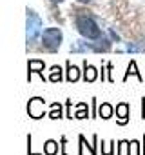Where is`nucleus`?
Listing matches in <instances>:
<instances>
[{
  "label": "nucleus",
  "instance_id": "nucleus-17",
  "mask_svg": "<svg viewBox=\"0 0 145 155\" xmlns=\"http://www.w3.org/2000/svg\"><path fill=\"white\" fill-rule=\"evenodd\" d=\"M116 153V142L114 140H102V155H114Z\"/></svg>",
  "mask_w": 145,
  "mask_h": 155
},
{
  "label": "nucleus",
  "instance_id": "nucleus-19",
  "mask_svg": "<svg viewBox=\"0 0 145 155\" xmlns=\"http://www.w3.org/2000/svg\"><path fill=\"white\" fill-rule=\"evenodd\" d=\"M27 155H44V151H35L33 150V135H27Z\"/></svg>",
  "mask_w": 145,
  "mask_h": 155
},
{
  "label": "nucleus",
  "instance_id": "nucleus-9",
  "mask_svg": "<svg viewBox=\"0 0 145 155\" xmlns=\"http://www.w3.org/2000/svg\"><path fill=\"white\" fill-rule=\"evenodd\" d=\"M82 79L84 82H94L100 79V69L93 64H89L87 60H84V68H82Z\"/></svg>",
  "mask_w": 145,
  "mask_h": 155
},
{
  "label": "nucleus",
  "instance_id": "nucleus-10",
  "mask_svg": "<svg viewBox=\"0 0 145 155\" xmlns=\"http://www.w3.org/2000/svg\"><path fill=\"white\" fill-rule=\"evenodd\" d=\"M82 79V71L78 66H75L71 60H65V81L67 82H78Z\"/></svg>",
  "mask_w": 145,
  "mask_h": 155
},
{
  "label": "nucleus",
  "instance_id": "nucleus-1",
  "mask_svg": "<svg viewBox=\"0 0 145 155\" xmlns=\"http://www.w3.org/2000/svg\"><path fill=\"white\" fill-rule=\"evenodd\" d=\"M75 28L80 33V37L85 40H98L103 35L102 28L98 26V22L91 15V11H78L75 15Z\"/></svg>",
  "mask_w": 145,
  "mask_h": 155
},
{
  "label": "nucleus",
  "instance_id": "nucleus-20",
  "mask_svg": "<svg viewBox=\"0 0 145 155\" xmlns=\"http://www.w3.org/2000/svg\"><path fill=\"white\" fill-rule=\"evenodd\" d=\"M65 117H67V119H72V117H75V115H72V101H71V99L65 101Z\"/></svg>",
  "mask_w": 145,
  "mask_h": 155
},
{
  "label": "nucleus",
  "instance_id": "nucleus-7",
  "mask_svg": "<svg viewBox=\"0 0 145 155\" xmlns=\"http://www.w3.org/2000/svg\"><path fill=\"white\" fill-rule=\"evenodd\" d=\"M44 69H45V62L40 60V58H31L27 62V82H31V77L33 73L40 75V79L45 81V77H44Z\"/></svg>",
  "mask_w": 145,
  "mask_h": 155
},
{
  "label": "nucleus",
  "instance_id": "nucleus-6",
  "mask_svg": "<svg viewBox=\"0 0 145 155\" xmlns=\"http://www.w3.org/2000/svg\"><path fill=\"white\" fill-rule=\"evenodd\" d=\"M111 46H113V38L105 37V33L98 40H89V48L94 53H107V51H111Z\"/></svg>",
  "mask_w": 145,
  "mask_h": 155
},
{
  "label": "nucleus",
  "instance_id": "nucleus-11",
  "mask_svg": "<svg viewBox=\"0 0 145 155\" xmlns=\"http://www.w3.org/2000/svg\"><path fill=\"white\" fill-rule=\"evenodd\" d=\"M131 75H132V77H136L140 82H145V77L138 71V64H136V60H131V62L127 64V71H125V75H123V79H122V81H123V82H127Z\"/></svg>",
  "mask_w": 145,
  "mask_h": 155
},
{
  "label": "nucleus",
  "instance_id": "nucleus-21",
  "mask_svg": "<svg viewBox=\"0 0 145 155\" xmlns=\"http://www.w3.org/2000/svg\"><path fill=\"white\" fill-rule=\"evenodd\" d=\"M98 117V102H96V99L93 97L91 99V119H96Z\"/></svg>",
  "mask_w": 145,
  "mask_h": 155
},
{
  "label": "nucleus",
  "instance_id": "nucleus-22",
  "mask_svg": "<svg viewBox=\"0 0 145 155\" xmlns=\"http://www.w3.org/2000/svg\"><path fill=\"white\" fill-rule=\"evenodd\" d=\"M60 155H67V137H60Z\"/></svg>",
  "mask_w": 145,
  "mask_h": 155
},
{
  "label": "nucleus",
  "instance_id": "nucleus-15",
  "mask_svg": "<svg viewBox=\"0 0 145 155\" xmlns=\"http://www.w3.org/2000/svg\"><path fill=\"white\" fill-rule=\"evenodd\" d=\"M91 117V110L85 102H78L76 104V111H75V119L78 120H84V119H89Z\"/></svg>",
  "mask_w": 145,
  "mask_h": 155
},
{
  "label": "nucleus",
  "instance_id": "nucleus-18",
  "mask_svg": "<svg viewBox=\"0 0 145 155\" xmlns=\"http://www.w3.org/2000/svg\"><path fill=\"white\" fill-rule=\"evenodd\" d=\"M122 51H127V53H136V51H145V42H129L125 46V49Z\"/></svg>",
  "mask_w": 145,
  "mask_h": 155
},
{
  "label": "nucleus",
  "instance_id": "nucleus-13",
  "mask_svg": "<svg viewBox=\"0 0 145 155\" xmlns=\"http://www.w3.org/2000/svg\"><path fill=\"white\" fill-rule=\"evenodd\" d=\"M114 115V106L111 102H102L98 106V117L103 119V120H109L111 117Z\"/></svg>",
  "mask_w": 145,
  "mask_h": 155
},
{
  "label": "nucleus",
  "instance_id": "nucleus-25",
  "mask_svg": "<svg viewBox=\"0 0 145 155\" xmlns=\"http://www.w3.org/2000/svg\"><path fill=\"white\" fill-rule=\"evenodd\" d=\"M141 155H145V135H143V142H141Z\"/></svg>",
  "mask_w": 145,
  "mask_h": 155
},
{
  "label": "nucleus",
  "instance_id": "nucleus-3",
  "mask_svg": "<svg viewBox=\"0 0 145 155\" xmlns=\"http://www.w3.org/2000/svg\"><path fill=\"white\" fill-rule=\"evenodd\" d=\"M63 42V33L60 28H45L40 37V46L47 53H56Z\"/></svg>",
  "mask_w": 145,
  "mask_h": 155
},
{
  "label": "nucleus",
  "instance_id": "nucleus-26",
  "mask_svg": "<svg viewBox=\"0 0 145 155\" xmlns=\"http://www.w3.org/2000/svg\"><path fill=\"white\" fill-rule=\"evenodd\" d=\"M51 4H62V2H65V0H49Z\"/></svg>",
  "mask_w": 145,
  "mask_h": 155
},
{
  "label": "nucleus",
  "instance_id": "nucleus-24",
  "mask_svg": "<svg viewBox=\"0 0 145 155\" xmlns=\"http://www.w3.org/2000/svg\"><path fill=\"white\" fill-rule=\"evenodd\" d=\"M107 31H109V37H111V38H113V42H114V40H116V42H120V37H118V35H116V33H114V31H113V29H111V28H109V29H107Z\"/></svg>",
  "mask_w": 145,
  "mask_h": 155
},
{
  "label": "nucleus",
  "instance_id": "nucleus-8",
  "mask_svg": "<svg viewBox=\"0 0 145 155\" xmlns=\"http://www.w3.org/2000/svg\"><path fill=\"white\" fill-rule=\"evenodd\" d=\"M114 111H116V122L120 126H125L129 122V119H131V106L127 102H118Z\"/></svg>",
  "mask_w": 145,
  "mask_h": 155
},
{
  "label": "nucleus",
  "instance_id": "nucleus-2",
  "mask_svg": "<svg viewBox=\"0 0 145 155\" xmlns=\"http://www.w3.org/2000/svg\"><path fill=\"white\" fill-rule=\"evenodd\" d=\"M42 18L38 17V13L31 8L26 9V42H27V49L35 46V42L42 37Z\"/></svg>",
  "mask_w": 145,
  "mask_h": 155
},
{
  "label": "nucleus",
  "instance_id": "nucleus-12",
  "mask_svg": "<svg viewBox=\"0 0 145 155\" xmlns=\"http://www.w3.org/2000/svg\"><path fill=\"white\" fill-rule=\"evenodd\" d=\"M47 117L53 119V120H60V119H63V117H65V113H63V106H62L60 102H51V104H49Z\"/></svg>",
  "mask_w": 145,
  "mask_h": 155
},
{
  "label": "nucleus",
  "instance_id": "nucleus-27",
  "mask_svg": "<svg viewBox=\"0 0 145 155\" xmlns=\"http://www.w3.org/2000/svg\"><path fill=\"white\" fill-rule=\"evenodd\" d=\"M78 4H89V2H93V0H76Z\"/></svg>",
  "mask_w": 145,
  "mask_h": 155
},
{
  "label": "nucleus",
  "instance_id": "nucleus-16",
  "mask_svg": "<svg viewBox=\"0 0 145 155\" xmlns=\"http://www.w3.org/2000/svg\"><path fill=\"white\" fill-rule=\"evenodd\" d=\"M58 148H60V144L54 140V139H47L45 142H44V155H58Z\"/></svg>",
  "mask_w": 145,
  "mask_h": 155
},
{
  "label": "nucleus",
  "instance_id": "nucleus-5",
  "mask_svg": "<svg viewBox=\"0 0 145 155\" xmlns=\"http://www.w3.org/2000/svg\"><path fill=\"white\" fill-rule=\"evenodd\" d=\"M98 140H100V139H98L96 133L93 135L91 142H87V139L80 133V135H78V142H80V144H78V155H84V150H85V148L89 150L91 155H98Z\"/></svg>",
  "mask_w": 145,
  "mask_h": 155
},
{
  "label": "nucleus",
  "instance_id": "nucleus-4",
  "mask_svg": "<svg viewBox=\"0 0 145 155\" xmlns=\"http://www.w3.org/2000/svg\"><path fill=\"white\" fill-rule=\"evenodd\" d=\"M27 115L33 120H40L44 117H47V110H45V101L42 97H33L27 102Z\"/></svg>",
  "mask_w": 145,
  "mask_h": 155
},
{
  "label": "nucleus",
  "instance_id": "nucleus-14",
  "mask_svg": "<svg viewBox=\"0 0 145 155\" xmlns=\"http://www.w3.org/2000/svg\"><path fill=\"white\" fill-rule=\"evenodd\" d=\"M65 79V75H63V69L60 68V66H51L49 68V77H47V81L49 82H62Z\"/></svg>",
  "mask_w": 145,
  "mask_h": 155
},
{
  "label": "nucleus",
  "instance_id": "nucleus-23",
  "mask_svg": "<svg viewBox=\"0 0 145 155\" xmlns=\"http://www.w3.org/2000/svg\"><path fill=\"white\" fill-rule=\"evenodd\" d=\"M105 66H107V81H109V82H114V77H113V64L107 62Z\"/></svg>",
  "mask_w": 145,
  "mask_h": 155
}]
</instances>
